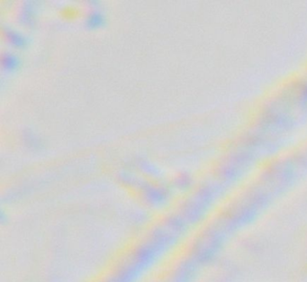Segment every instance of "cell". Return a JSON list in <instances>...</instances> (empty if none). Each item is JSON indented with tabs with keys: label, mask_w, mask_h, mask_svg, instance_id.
Segmentation results:
<instances>
[{
	"label": "cell",
	"mask_w": 307,
	"mask_h": 282,
	"mask_svg": "<svg viewBox=\"0 0 307 282\" xmlns=\"http://www.w3.org/2000/svg\"><path fill=\"white\" fill-rule=\"evenodd\" d=\"M88 3H90L91 7H96V5L98 4V1H96V0H95V1H94V0H91V1H89Z\"/></svg>",
	"instance_id": "6"
},
{
	"label": "cell",
	"mask_w": 307,
	"mask_h": 282,
	"mask_svg": "<svg viewBox=\"0 0 307 282\" xmlns=\"http://www.w3.org/2000/svg\"><path fill=\"white\" fill-rule=\"evenodd\" d=\"M106 23V17L101 12L97 10L91 11L85 20V25L90 29H96L102 27Z\"/></svg>",
	"instance_id": "4"
},
{
	"label": "cell",
	"mask_w": 307,
	"mask_h": 282,
	"mask_svg": "<svg viewBox=\"0 0 307 282\" xmlns=\"http://www.w3.org/2000/svg\"><path fill=\"white\" fill-rule=\"evenodd\" d=\"M20 59L16 54L10 51H6L1 56V65L6 71L17 70L20 66Z\"/></svg>",
	"instance_id": "3"
},
{
	"label": "cell",
	"mask_w": 307,
	"mask_h": 282,
	"mask_svg": "<svg viewBox=\"0 0 307 282\" xmlns=\"http://www.w3.org/2000/svg\"><path fill=\"white\" fill-rule=\"evenodd\" d=\"M23 140L26 147L30 150H40L43 147V142L38 135H35L32 130L27 129L23 133Z\"/></svg>",
	"instance_id": "5"
},
{
	"label": "cell",
	"mask_w": 307,
	"mask_h": 282,
	"mask_svg": "<svg viewBox=\"0 0 307 282\" xmlns=\"http://www.w3.org/2000/svg\"><path fill=\"white\" fill-rule=\"evenodd\" d=\"M35 14H36V2L34 1H26L20 11L18 19L20 23L27 26H33L35 23Z\"/></svg>",
	"instance_id": "1"
},
{
	"label": "cell",
	"mask_w": 307,
	"mask_h": 282,
	"mask_svg": "<svg viewBox=\"0 0 307 282\" xmlns=\"http://www.w3.org/2000/svg\"><path fill=\"white\" fill-rule=\"evenodd\" d=\"M4 37L7 40V43L13 45L16 48H24L27 45V39L21 32L16 30H13L11 28H6L4 30Z\"/></svg>",
	"instance_id": "2"
}]
</instances>
